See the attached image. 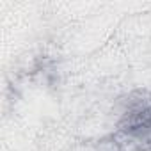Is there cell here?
<instances>
[{"mask_svg": "<svg viewBox=\"0 0 151 151\" xmlns=\"http://www.w3.org/2000/svg\"><path fill=\"white\" fill-rule=\"evenodd\" d=\"M121 132L140 149H151V107L140 105L126 112Z\"/></svg>", "mask_w": 151, "mask_h": 151, "instance_id": "1", "label": "cell"}]
</instances>
